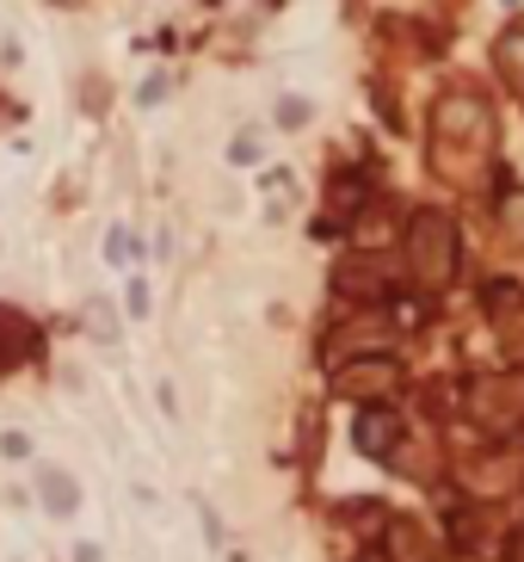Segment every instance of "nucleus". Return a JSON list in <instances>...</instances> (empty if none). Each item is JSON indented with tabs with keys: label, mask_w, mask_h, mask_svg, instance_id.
Returning <instances> with one entry per match:
<instances>
[{
	"label": "nucleus",
	"mask_w": 524,
	"mask_h": 562,
	"mask_svg": "<svg viewBox=\"0 0 524 562\" xmlns=\"http://www.w3.org/2000/svg\"><path fill=\"white\" fill-rule=\"evenodd\" d=\"M408 266H413V278H420L426 291L450 285V272H457V223H450L445 211H420V216H413Z\"/></svg>",
	"instance_id": "obj_2"
},
{
	"label": "nucleus",
	"mask_w": 524,
	"mask_h": 562,
	"mask_svg": "<svg viewBox=\"0 0 524 562\" xmlns=\"http://www.w3.org/2000/svg\"><path fill=\"white\" fill-rule=\"evenodd\" d=\"M87 328H93L99 340H117V315L105 310V303H93V310H87Z\"/></svg>",
	"instance_id": "obj_11"
},
{
	"label": "nucleus",
	"mask_w": 524,
	"mask_h": 562,
	"mask_svg": "<svg viewBox=\"0 0 524 562\" xmlns=\"http://www.w3.org/2000/svg\"><path fill=\"white\" fill-rule=\"evenodd\" d=\"M395 439H401V414H389V408H364L352 421V446L364 451V458H376V464L395 451Z\"/></svg>",
	"instance_id": "obj_4"
},
{
	"label": "nucleus",
	"mask_w": 524,
	"mask_h": 562,
	"mask_svg": "<svg viewBox=\"0 0 524 562\" xmlns=\"http://www.w3.org/2000/svg\"><path fill=\"white\" fill-rule=\"evenodd\" d=\"M75 562H105V550H99V544H80V550H75Z\"/></svg>",
	"instance_id": "obj_16"
},
{
	"label": "nucleus",
	"mask_w": 524,
	"mask_h": 562,
	"mask_svg": "<svg viewBox=\"0 0 524 562\" xmlns=\"http://www.w3.org/2000/svg\"><path fill=\"white\" fill-rule=\"evenodd\" d=\"M38 352V328L25 322V315H13V310H0V371H13V365H25Z\"/></svg>",
	"instance_id": "obj_7"
},
{
	"label": "nucleus",
	"mask_w": 524,
	"mask_h": 562,
	"mask_svg": "<svg viewBox=\"0 0 524 562\" xmlns=\"http://www.w3.org/2000/svg\"><path fill=\"white\" fill-rule=\"evenodd\" d=\"M38 501L50 507L57 520H75V513H80V483L68 476V470L43 464V470H38Z\"/></svg>",
	"instance_id": "obj_6"
},
{
	"label": "nucleus",
	"mask_w": 524,
	"mask_h": 562,
	"mask_svg": "<svg viewBox=\"0 0 524 562\" xmlns=\"http://www.w3.org/2000/svg\"><path fill=\"white\" fill-rule=\"evenodd\" d=\"M260 136H235V142H228V161H235V167H247V161H260Z\"/></svg>",
	"instance_id": "obj_12"
},
{
	"label": "nucleus",
	"mask_w": 524,
	"mask_h": 562,
	"mask_svg": "<svg viewBox=\"0 0 524 562\" xmlns=\"http://www.w3.org/2000/svg\"><path fill=\"white\" fill-rule=\"evenodd\" d=\"M494 62H500L506 80H519V87H524V32H506L500 50H494Z\"/></svg>",
	"instance_id": "obj_9"
},
{
	"label": "nucleus",
	"mask_w": 524,
	"mask_h": 562,
	"mask_svg": "<svg viewBox=\"0 0 524 562\" xmlns=\"http://www.w3.org/2000/svg\"><path fill=\"white\" fill-rule=\"evenodd\" d=\"M500 216H506V229L524 241V186H500Z\"/></svg>",
	"instance_id": "obj_10"
},
{
	"label": "nucleus",
	"mask_w": 524,
	"mask_h": 562,
	"mask_svg": "<svg viewBox=\"0 0 524 562\" xmlns=\"http://www.w3.org/2000/svg\"><path fill=\"white\" fill-rule=\"evenodd\" d=\"M395 377H401L395 359H352V365L339 371V389H346V396H383Z\"/></svg>",
	"instance_id": "obj_5"
},
{
	"label": "nucleus",
	"mask_w": 524,
	"mask_h": 562,
	"mask_svg": "<svg viewBox=\"0 0 524 562\" xmlns=\"http://www.w3.org/2000/svg\"><path fill=\"white\" fill-rule=\"evenodd\" d=\"M389 550H395V562H401V557H408V562H432V544L420 538V525H413V520L389 525Z\"/></svg>",
	"instance_id": "obj_8"
},
{
	"label": "nucleus",
	"mask_w": 524,
	"mask_h": 562,
	"mask_svg": "<svg viewBox=\"0 0 524 562\" xmlns=\"http://www.w3.org/2000/svg\"><path fill=\"white\" fill-rule=\"evenodd\" d=\"M105 253H112V260H130V235L117 229V235H112V241H105Z\"/></svg>",
	"instance_id": "obj_15"
},
{
	"label": "nucleus",
	"mask_w": 524,
	"mask_h": 562,
	"mask_svg": "<svg viewBox=\"0 0 524 562\" xmlns=\"http://www.w3.org/2000/svg\"><path fill=\"white\" fill-rule=\"evenodd\" d=\"M469 414H475L482 427H524V371L475 377V384H469Z\"/></svg>",
	"instance_id": "obj_3"
},
{
	"label": "nucleus",
	"mask_w": 524,
	"mask_h": 562,
	"mask_svg": "<svg viewBox=\"0 0 524 562\" xmlns=\"http://www.w3.org/2000/svg\"><path fill=\"white\" fill-rule=\"evenodd\" d=\"M487 149H494V130H487V105L475 93H450L438 105V136H432V161L445 174H463V167H482Z\"/></svg>",
	"instance_id": "obj_1"
},
{
	"label": "nucleus",
	"mask_w": 524,
	"mask_h": 562,
	"mask_svg": "<svg viewBox=\"0 0 524 562\" xmlns=\"http://www.w3.org/2000/svg\"><path fill=\"white\" fill-rule=\"evenodd\" d=\"M0 451H7V458H25V451H32V439H25V433H7V439H0Z\"/></svg>",
	"instance_id": "obj_14"
},
{
	"label": "nucleus",
	"mask_w": 524,
	"mask_h": 562,
	"mask_svg": "<svg viewBox=\"0 0 524 562\" xmlns=\"http://www.w3.org/2000/svg\"><path fill=\"white\" fill-rule=\"evenodd\" d=\"M278 124H290V130L309 124V105H302V99H278Z\"/></svg>",
	"instance_id": "obj_13"
}]
</instances>
